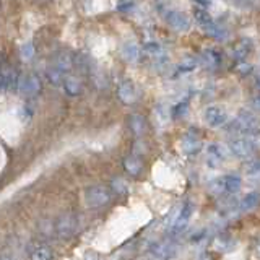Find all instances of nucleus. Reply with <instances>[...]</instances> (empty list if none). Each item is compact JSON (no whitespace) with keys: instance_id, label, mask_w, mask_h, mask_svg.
Instances as JSON below:
<instances>
[{"instance_id":"8","label":"nucleus","mask_w":260,"mask_h":260,"mask_svg":"<svg viewBox=\"0 0 260 260\" xmlns=\"http://www.w3.org/2000/svg\"><path fill=\"white\" fill-rule=\"evenodd\" d=\"M52 249L43 242H32L29 246V260H52Z\"/></svg>"},{"instance_id":"3","label":"nucleus","mask_w":260,"mask_h":260,"mask_svg":"<svg viewBox=\"0 0 260 260\" xmlns=\"http://www.w3.org/2000/svg\"><path fill=\"white\" fill-rule=\"evenodd\" d=\"M257 143L252 140L249 137H241V138H236V140L231 142V151L239 158H249L252 153H254Z\"/></svg>"},{"instance_id":"15","label":"nucleus","mask_w":260,"mask_h":260,"mask_svg":"<svg viewBox=\"0 0 260 260\" xmlns=\"http://www.w3.org/2000/svg\"><path fill=\"white\" fill-rule=\"evenodd\" d=\"M122 55H124L125 60L135 62L138 59V55H140V49H138V46L134 43H125L122 46Z\"/></svg>"},{"instance_id":"4","label":"nucleus","mask_w":260,"mask_h":260,"mask_svg":"<svg viewBox=\"0 0 260 260\" xmlns=\"http://www.w3.org/2000/svg\"><path fill=\"white\" fill-rule=\"evenodd\" d=\"M16 89H18L23 96H36L41 91V81L36 75L20 77Z\"/></svg>"},{"instance_id":"28","label":"nucleus","mask_w":260,"mask_h":260,"mask_svg":"<svg viewBox=\"0 0 260 260\" xmlns=\"http://www.w3.org/2000/svg\"><path fill=\"white\" fill-rule=\"evenodd\" d=\"M195 4H200L203 7H207V5H210V0H195Z\"/></svg>"},{"instance_id":"14","label":"nucleus","mask_w":260,"mask_h":260,"mask_svg":"<svg viewBox=\"0 0 260 260\" xmlns=\"http://www.w3.org/2000/svg\"><path fill=\"white\" fill-rule=\"evenodd\" d=\"M203 29H205L207 35L215 38L216 41H224V39H228V36H230L228 29H224L223 26H218V24H215V23L207 24V26H203Z\"/></svg>"},{"instance_id":"5","label":"nucleus","mask_w":260,"mask_h":260,"mask_svg":"<svg viewBox=\"0 0 260 260\" xmlns=\"http://www.w3.org/2000/svg\"><path fill=\"white\" fill-rule=\"evenodd\" d=\"M165 20L171 28L176 31H187L190 28V20L189 16L182 12H176V10H169L165 13Z\"/></svg>"},{"instance_id":"20","label":"nucleus","mask_w":260,"mask_h":260,"mask_svg":"<svg viewBox=\"0 0 260 260\" xmlns=\"http://www.w3.org/2000/svg\"><path fill=\"white\" fill-rule=\"evenodd\" d=\"M130 125H132V130L135 135H142L145 132V120L140 116H132V119H130Z\"/></svg>"},{"instance_id":"12","label":"nucleus","mask_w":260,"mask_h":260,"mask_svg":"<svg viewBox=\"0 0 260 260\" xmlns=\"http://www.w3.org/2000/svg\"><path fill=\"white\" fill-rule=\"evenodd\" d=\"M63 89L69 96H78L81 93V89H83V86H81L78 78L69 77V78H63Z\"/></svg>"},{"instance_id":"22","label":"nucleus","mask_w":260,"mask_h":260,"mask_svg":"<svg viewBox=\"0 0 260 260\" xmlns=\"http://www.w3.org/2000/svg\"><path fill=\"white\" fill-rule=\"evenodd\" d=\"M124 166H125V169L128 171L130 174H138V173H140V169H142V162L138 161L137 158H127L125 162H124Z\"/></svg>"},{"instance_id":"6","label":"nucleus","mask_w":260,"mask_h":260,"mask_svg":"<svg viewBox=\"0 0 260 260\" xmlns=\"http://www.w3.org/2000/svg\"><path fill=\"white\" fill-rule=\"evenodd\" d=\"M18 73L10 67H0V91H10L18 86Z\"/></svg>"},{"instance_id":"30","label":"nucleus","mask_w":260,"mask_h":260,"mask_svg":"<svg viewBox=\"0 0 260 260\" xmlns=\"http://www.w3.org/2000/svg\"><path fill=\"white\" fill-rule=\"evenodd\" d=\"M2 60H4V59H2V55H0V67H2Z\"/></svg>"},{"instance_id":"1","label":"nucleus","mask_w":260,"mask_h":260,"mask_svg":"<svg viewBox=\"0 0 260 260\" xmlns=\"http://www.w3.org/2000/svg\"><path fill=\"white\" fill-rule=\"evenodd\" d=\"M85 199H86L88 207L96 208V207H103L106 203H109L112 199V193L106 185H93V187H89V189H86Z\"/></svg>"},{"instance_id":"29","label":"nucleus","mask_w":260,"mask_h":260,"mask_svg":"<svg viewBox=\"0 0 260 260\" xmlns=\"http://www.w3.org/2000/svg\"><path fill=\"white\" fill-rule=\"evenodd\" d=\"M0 260H15V258L8 257V255H0Z\"/></svg>"},{"instance_id":"25","label":"nucleus","mask_w":260,"mask_h":260,"mask_svg":"<svg viewBox=\"0 0 260 260\" xmlns=\"http://www.w3.org/2000/svg\"><path fill=\"white\" fill-rule=\"evenodd\" d=\"M195 67H197V60L192 59V57H189V59H185L181 62V65H179V70L181 72H192Z\"/></svg>"},{"instance_id":"26","label":"nucleus","mask_w":260,"mask_h":260,"mask_svg":"<svg viewBox=\"0 0 260 260\" xmlns=\"http://www.w3.org/2000/svg\"><path fill=\"white\" fill-rule=\"evenodd\" d=\"M203 59L207 60V63L210 65H218L219 63V55L215 52V51H207V52H203Z\"/></svg>"},{"instance_id":"7","label":"nucleus","mask_w":260,"mask_h":260,"mask_svg":"<svg viewBox=\"0 0 260 260\" xmlns=\"http://www.w3.org/2000/svg\"><path fill=\"white\" fill-rule=\"evenodd\" d=\"M228 116L221 108H216V106H211V108L205 109V122L210 127H221L226 124Z\"/></svg>"},{"instance_id":"23","label":"nucleus","mask_w":260,"mask_h":260,"mask_svg":"<svg viewBox=\"0 0 260 260\" xmlns=\"http://www.w3.org/2000/svg\"><path fill=\"white\" fill-rule=\"evenodd\" d=\"M184 150L187 153H193L199 150V142L197 138H192V135H187L185 140H184Z\"/></svg>"},{"instance_id":"17","label":"nucleus","mask_w":260,"mask_h":260,"mask_svg":"<svg viewBox=\"0 0 260 260\" xmlns=\"http://www.w3.org/2000/svg\"><path fill=\"white\" fill-rule=\"evenodd\" d=\"M193 16H195V20L199 21V24H200L202 28L207 26V24H210V23H213L210 13L207 10H203V8H197V10H195V13H193Z\"/></svg>"},{"instance_id":"9","label":"nucleus","mask_w":260,"mask_h":260,"mask_svg":"<svg viewBox=\"0 0 260 260\" xmlns=\"http://www.w3.org/2000/svg\"><path fill=\"white\" fill-rule=\"evenodd\" d=\"M255 125H257V122H255V117L252 116L250 112L247 111H244L239 114V117L236 119L234 122V127L241 130V132H252V130H255Z\"/></svg>"},{"instance_id":"13","label":"nucleus","mask_w":260,"mask_h":260,"mask_svg":"<svg viewBox=\"0 0 260 260\" xmlns=\"http://www.w3.org/2000/svg\"><path fill=\"white\" fill-rule=\"evenodd\" d=\"M54 67L62 73H67L73 67V57L67 52H62L60 55H57Z\"/></svg>"},{"instance_id":"2","label":"nucleus","mask_w":260,"mask_h":260,"mask_svg":"<svg viewBox=\"0 0 260 260\" xmlns=\"http://www.w3.org/2000/svg\"><path fill=\"white\" fill-rule=\"evenodd\" d=\"M78 228V218L72 213H65L55 221V234L62 239H67L75 234Z\"/></svg>"},{"instance_id":"21","label":"nucleus","mask_w":260,"mask_h":260,"mask_svg":"<svg viewBox=\"0 0 260 260\" xmlns=\"http://www.w3.org/2000/svg\"><path fill=\"white\" fill-rule=\"evenodd\" d=\"M143 49H145L146 54H150L153 57H162V55H165V51H162V47L158 43H146Z\"/></svg>"},{"instance_id":"18","label":"nucleus","mask_w":260,"mask_h":260,"mask_svg":"<svg viewBox=\"0 0 260 260\" xmlns=\"http://www.w3.org/2000/svg\"><path fill=\"white\" fill-rule=\"evenodd\" d=\"M249 49H250V44L247 43V41H242V43H239L238 46L234 47V59H244L247 54H249Z\"/></svg>"},{"instance_id":"10","label":"nucleus","mask_w":260,"mask_h":260,"mask_svg":"<svg viewBox=\"0 0 260 260\" xmlns=\"http://www.w3.org/2000/svg\"><path fill=\"white\" fill-rule=\"evenodd\" d=\"M117 94L119 98L124 103L130 104V103H134L135 101V98H137V91H135V85L132 83V81H122V83L119 85V89H117Z\"/></svg>"},{"instance_id":"24","label":"nucleus","mask_w":260,"mask_h":260,"mask_svg":"<svg viewBox=\"0 0 260 260\" xmlns=\"http://www.w3.org/2000/svg\"><path fill=\"white\" fill-rule=\"evenodd\" d=\"M257 202H258V195H257V192L247 195V197L242 200V210H252V208H254V207L257 205Z\"/></svg>"},{"instance_id":"11","label":"nucleus","mask_w":260,"mask_h":260,"mask_svg":"<svg viewBox=\"0 0 260 260\" xmlns=\"http://www.w3.org/2000/svg\"><path fill=\"white\" fill-rule=\"evenodd\" d=\"M219 184H221V189L228 193H234L241 189V177L236 174H226L219 179Z\"/></svg>"},{"instance_id":"19","label":"nucleus","mask_w":260,"mask_h":260,"mask_svg":"<svg viewBox=\"0 0 260 260\" xmlns=\"http://www.w3.org/2000/svg\"><path fill=\"white\" fill-rule=\"evenodd\" d=\"M47 78H49V81H51L52 85H60L62 81H63V73L59 72L52 65L51 69H47Z\"/></svg>"},{"instance_id":"27","label":"nucleus","mask_w":260,"mask_h":260,"mask_svg":"<svg viewBox=\"0 0 260 260\" xmlns=\"http://www.w3.org/2000/svg\"><path fill=\"white\" fill-rule=\"evenodd\" d=\"M32 54H35V47H32V43H24L21 46V55H23V59H31Z\"/></svg>"},{"instance_id":"16","label":"nucleus","mask_w":260,"mask_h":260,"mask_svg":"<svg viewBox=\"0 0 260 260\" xmlns=\"http://www.w3.org/2000/svg\"><path fill=\"white\" fill-rule=\"evenodd\" d=\"M190 210H192V208H190V205H189V203H187V205L184 207V210L181 211V215H179V218L176 219L173 231H181L182 228L185 226L187 219H189V218H190V215H192V211H190Z\"/></svg>"}]
</instances>
